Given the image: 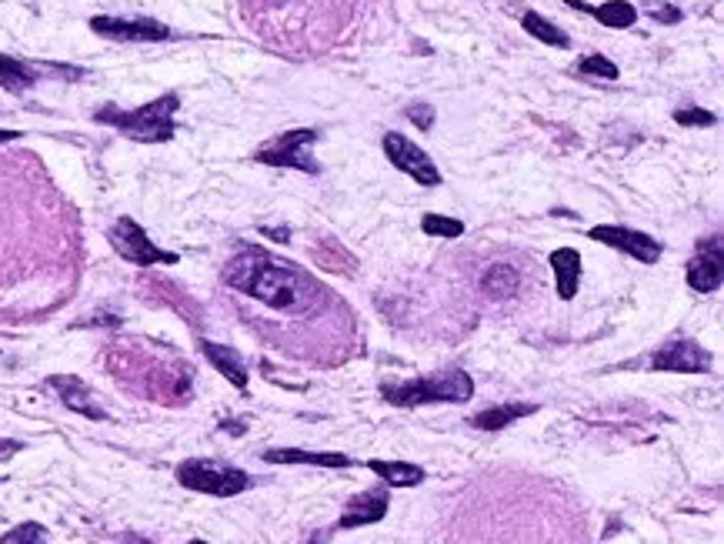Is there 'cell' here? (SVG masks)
Listing matches in <instances>:
<instances>
[{
  "mask_svg": "<svg viewBox=\"0 0 724 544\" xmlns=\"http://www.w3.org/2000/svg\"><path fill=\"white\" fill-rule=\"evenodd\" d=\"M224 281L231 284L234 291L251 294V298L264 301L267 308L287 311V314L307 311L311 308V301L317 298V291H321L304 271H297L294 264L274 261L271 254L257 251V247L241 251L237 257L227 261Z\"/></svg>",
  "mask_w": 724,
  "mask_h": 544,
  "instance_id": "cell-1",
  "label": "cell"
},
{
  "mask_svg": "<svg viewBox=\"0 0 724 544\" xmlns=\"http://www.w3.org/2000/svg\"><path fill=\"white\" fill-rule=\"evenodd\" d=\"M381 394L384 401L398 404V408H418V404H438V401L461 404L474 394V381L468 378V371L451 368L418 381H384Z\"/></svg>",
  "mask_w": 724,
  "mask_h": 544,
  "instance_id": "cell-2",
  "label": "cell"
},
{
  "mask_svg": "<svg viewBox=\"0 0 724 544\" xmlns=\"http://www.w3.org/2000/svg\"><path fill=\"white\" fill-rule=\"evenodd\" d=\"M174 111H177V97L164 94L157 101L137 107V111H117V107H104L97 111V121L117 127L121 134L134 137L144 144H161L174 137Z\"/></svg>",
  "mask_w": 724,
  "mask_h": 544,
  "instance_id": "cell-3",
  "label": "cell"
},
{
  "mask_svg": "<svg viewBox=\"0 0 724 544\" xmlns=\"http://www.w3.org/2000/svg\"><path fill=\"white\" fill-rule=\"evenodd\" d=\"M177 481L191 491L201 494H214V498H234V494L247 491L251 478L241 468H231V464L221 461H204V458H191L177 468Z\"/></svg>",
  "mask_w": 724,
  "mask_h": 544,
  "instance_id": "cell-4",
  "label": "cell"
},
{
  "mask_svg": "<svg viewBox=\"0 0 724 544\" xmlns=\"http://www.w3.org/2000/svg\"><path fill=\"white\" fill-rule=\"evenodd\" d=\"M317 141V131H307V127H297V131L281 134L277 141H271L267 147L254 154V161L271 164V167H294V171H307L317 174L321 164L311 157V144Z\"/></svg>",
  "mask_w": 724,
  "mask_h": 544,
  "instance_id": "cell-5",
  "label": "cell"
},
{
  "mask_svg": "<svg viewBox=\"0 0 724 544\" xmlns=\"http://www.w3.org/2000/svg\"><path fill=\"white\" fill-rule=\"evenodd\" d=\"M111 247L117 254L124 257V261H131L137 267H151V264H177V254L171 251H161L147 231L131 217H121L114 227H111Z\"/></svg>",
  "mask_w": 724,
  "mask_h": 544,
  "instance_id": "cell-6",
  "label": "cell"
},
{
  "mask_svg": "<svg viewBox=\"0 0 724 544\" xmlns=\"http://www.w3.org/2000/svg\"><path fill=\"white\" fill-rule=\"evenodd\" d=\"M384 154H388V161L398 167V171L414 177L418 184H424V187H438L441 184L438 164H434L431 157L424 154L414 141H408L404 134H384Z\"/></svg>",
  "mask_w": 724,
  "mask_h": 544,
  "instance_id": "cell-7",
  "label": "cell"
},
{
  "mask_svg": "<svg viewBox=\"0 0 724 544\" xmlns=\"http://www.w3.org/2000/svg\"><path fill=\"white\" fill-rule=\"evenodd\" d=\"M591 241H601L608 247H618V251L631 254L634 261L641 264H654L661 257V244L654 241V237L641 234V231H631V227H618V224H598L591 227Z\"/></svg>",
  "mask_w": 724,
  "mask_h": 544,
  "instance_id": "cell-8",
  "label": "cell"
},
{
  "mask_svg": "<svg viewBox=\"0 0 724 544\" xmlns=\"http://www.w3.org/2000/svg\"><path fill=\"white\" fill-rule=\"evenodd\" d=\"M651 368L674 374H701L711 368V354L698 341H671L651 358Z\"/></svg>",
  "mask_w": 724,
  "mask_h": 544,
  "instance_id": "cell-9",
  "label": "cell"
},
{
  "mask_svg": "<svg viewBox=\"0 0 724 544\" xmlns=\"http://www.w3.org/2000/svg\"><path fill=\"white\" fill-rule=\"evenodd\" d=\"M91 27L101 37H111V41H167L171 31L157 21H147V17H137V21H124V17H94Z\"/></svg>",
  "mask_w": 724,
  "mask_h": 544,
  "instance_id": "cell-10",
  "label": "cell"
},
{
  "mask_svg": "<svg viewBox=\"0 0 724 544\" xmlns=\"http://www.w3.org/2000/svg\"><path fill=\"white\" fill-rule=\"evenodd\" d=\"M724 281V264H721V241L714 237L711 247H701L688 264V284L698 294H714Z\"/></svg>",
  "mask_w": 724,
  "mask_h": 544,
  "instance_id": "cell-11",
  "label": "cell"
},
{
  "mask_svg": "<svg viewBox=\"0 0 724 544\" xmlns=\"http://www.w3.org/2000/svg\"><path fill=\"white\" fill-rule=\"evenodd\" d=\"M388 491L384 488H374V491H364L357 494L344 504V514H341V528H364V524H378L384 514H388Z\"/></svg>",
  "mask_w": 724,
  "mask_h": 544,
  "instance_id": "cell-12",
  "label": "cell"
},
{
  "mask_svg": "<svg viewBox=\"0 0 724 544\" xmlns=\"http://www.w3.org/2000/svg\"><path fill=\"white\" fill-rule=\"evenodd\" d=\"M47 384H51V388L61 394V401H64L71 411L84 414V418H91V421H104V418H107V411L94 401V394H91V388H87L84 381L71 378V374H54V378L47 381Z\"/></svg>",
  "mask_w": 724,
  "mask_h": 544,
  "instance_id": "cell-13",
  "label": "cell"
},
{
  "mask_svg": "<svg viewBox=\"0 0 724 544\" xmlns=\"http://www.w3.org/2000/svg\"><path fill=\"white\" fill-rule=\"evenodd\" d=\"M551 271H554V281H558L561 301H571L581 284V254L574 251V247H558V251L551 254Z\"/></svg>",
  "mask_w": 724,
  "mask_h": 544,
  "instance_id": "cell-14",
  "label": "cell"
},
{
  "mask_svg": "<svg viewBox=\"0 0 724 544\" xmlns=\"http://www.w3.org/2000/svg\"><path fill=\"white\" fill-rule=\"evenodd\" d=\"M201 351H204V358L234 384V388H241V391L247 388V368H244L241 354H237L234 348H227V344H214V341H201Z\"/></svg>",
  "mask_w": 724,
  "mask_h": 544,
  "instance_id": "cell-15",
  "label": "cell"
},
{
  "mask_svg": "<svg viewBox=\"0 0 724 544\" xmlns=\"http://www.w3.org/2000/svg\"><path fill=\"white\" fill-rule=\"evenodd\" d=\"M264 461L267 464H317V468H347L351 458L347 454H334V451H297V448H274V451H264Z\"/></svg>",
  "mask_w": 724,
  "mask_h": 544,
  "instance_id": "cell-16",
  "label": "cell"
},
{
  "mask_svg": "<svg viewBox=\"0 0 724 544\" xmlns=\"http://www.w3.org/2000/svg\"><path fill=\"white\" fill-rule=\"evenodd\" d=\"M368 468L378 474V478L388 484V488H414V484L424 481V468H418V464H408V461H381V458H374V461H368Z\"/></svg>",
  "mask_w": 724,
  "mask_h": 544,
  "instance_id": "cell-17",
  "label": "cell"
},
{
  "mask_svg": "<svg viewBox=\"0 0 724 544\" xmlns=\"http://www.w3.org/2000/svg\"><path fill=\"white\" fill-rule=\"evenodd\" d=\"M568 4L578 7V11H588L591 17H598L604 27H614V31L631 27L634 21H638V11H634L628 0H608V4H601V7H588V4H581V0H568Z\"/></svg>",
  "mask_w": 724,
  "mask_h": 544,
  "instance_id": "cell-18",
  "label": "cell"
},
{
  "mask_svg": "<svg viewBox=\"0 0 724 544\" xmlns=\"http://www.w3.org/2000/svg\"><path fill=\"white\" fill-rule=\"evenodd\" d=\"M538 408L534 404H494V408L488 411H481V414H474V428H481V431H501V428H508V424H514L518 418H528V414H534Z\"/></svg>",
  "mask_w": 724,
  "mask_h": 544,
  "instance_id": "cell-19",
  "label": "cell"
},
{
  "mask_svg": "<svg viewBox=\"0 0 724 544\" xmlns=\"http://www.w3.org/2000/svg\"><path fill=\"white\" fill-rule=\"evenodd\" d=\"M518 284H521L518 271L508 267V264H494L491 271L484 274V291H488L491 298H498V301L511 298V294L518 291Z\"/></svg>",
  "mask_w": 724,
  "mask_h": 544,
  "instance_id": "cell-20",
  "label": "cell"
},
{
  "mask_svg": "<svg viewBox=\"0 0 724 544\" xmlns=\"http://www.w3.org/2000/svg\"><path fill=\"white\" fill-rule=\"evenodd\" d=\"M521 24H524V31H528L531 37H538L541 44H551V47H568V34L558 31V27H554V24H548L541 14L528 11V14L521 17Z\"/></svg>",
  "mask_w": 724,
  "mask_h": 544,
  "instance_id": "cell-21",
  "label": "cell"
},
{
  "mask_svg": "<svg viewBox=\"0 0 724 544\" xmlns=\"http://www.w3.org/2000/svg\"><path fill=\"white\" fill-rule=\"evenodd\" d=\"M31 84H34V77H31V71H27L21 61H14V57L0 54V87H7V91L21 94V91H27Z\"/></svg>",
  "mask_w": 724,
  "mask_h": 544,
  "instance_id": "cell-22",
  "label": "cell"
},
{
  "mask_svg": "<svg viewBox=\"0 0 724 544\" xmlns=\"http://www.w3.org/2000/svg\"><path fill=\"white\" fill-rule=\"evenodd\" d=\"M421 231L431 237H461L464 221H458V217H444V214H428L421 221Z\"/></svg>",
  "mask_w": 724,
  "mask_h": 544,
  "instance_id": "cell-23",
  "label": "cell"
},
{
  "mask_svg": "<svg viewBox=\"0 0 724 544\" xmlns=\"http://www.w3.org/2000/svg\"><path fill=\"white\" fill-rule=\"evenodd\" d=\"M581 74L584 77H601V81H614V77H618V67H614L608 57L591 54V57H584V61H581Z\"/></svg>",
  "mask_w": 724,
  "mask_h": 544,
  "instance_id": "cell-24",
  "label": "cell"
},
{
  "mask_svg": "<svg viewBox=\"0 0 724 544\" xmlns=\"http://www.w3.org/2000/svg\"><path fill=\"white\" fill-rule=\"evenodd\" d=\"M674 121H678L681 127H708V124L718 121V117H714L711 111H701V107H684V111H674Z\"/></svg>",
  "mask_w": 724,
  "mask_h": 544,
  "instance_id": "cell-25",
  "label": "cell"
},
{
  "mask_svg": "<svg viewBox=\"0 0 724 544\" xmlns=\"http://www.w3.org/2000/svg\"><path fill=\"white\" fill-rule=\"evenodd\" d=\"M0 541H4V544H21V541H47V531L41 528V524H21V528L7 531Z\"/></svg>",
  "mask_w": 724,
  "mask_h": 544,
  "instance_id": "cell-26",
  "label": "cell"
},
{
  "mask_svg": "<svg viewBox=\"0 0 724 544\" xmlns=\"http://www.w3.org/2000/svg\"><path fill=\"white\" fill-rule=\"evenodd\" d=\"M408 117L414 124L421 127V131H431V124H434V111H431V104H414L408 107Z\"/></svg>",
  "mask_w": 724,
  "mask_h": 544,
  "instance_id": "cell-27",
  "label": "cell"
},
{
  "mask_svg": "<svg viewBox=\"0 0 724 544\" xmlns=\"http://www.w3.org/2000/svg\"><path fill=\"white\" fill-rule=\"evenodd\" d=\"M264 234L274 237V241H287V231H267V227H264Z\"/></svg>",
  "mask_w": 724,
  "mask_h": 544,
  "instance_id": "cell-28",
  "label": "cell"
},
{
  "mask_svg": "<svg viewBox=\"0 0 724 544\" xmlns=\"http://www.w3.org/2000/svg\"><path fill=\"white\" fill-rule=\"evenodd\" d=\"M11 137H17L14 131H0V141H11Z\"/></svg>",
  "mask_w": 724,
  "mask_h": 544,
  "instance_id": "cell-29",
  "label": "cell"
}]
</instances>
